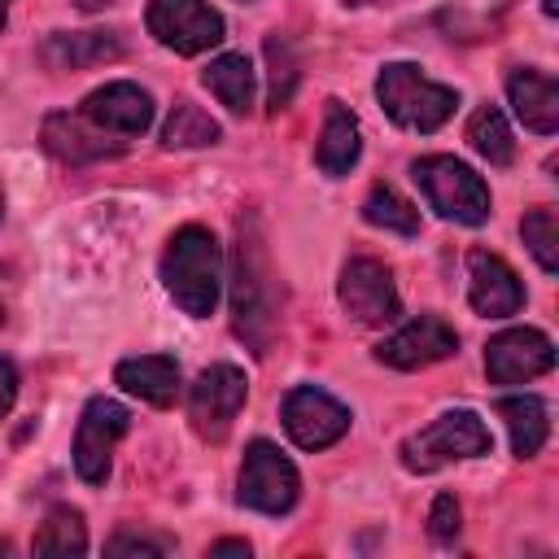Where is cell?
Here are the masks:
<instances>
[{
  "label": "cell",
  "instance_id": "obj_1",
  "mask_svg": "<svg viewBox=\"0 0 559 559\" xmlns=\"http://www.w3.org/2000/svg\"><path fill=\"white\" fill-rule=\"evenodd\" d=\"M231 323L236 336L249 341L253 354L271 349L275 332V275L262 240L258 214H240L236 223V249H231Z\"/></svg>",
  "mask_w": 559,
  "mask_h": 559
},
{
  "label": "cell",
  "instance_id": "obj_2",
  "mask_svg": "<svg viewBox=\"0 0 559 559\" xmlns=\"http://www.w3.org/2000/svg\"><path fill=\"white\" fill-rule=\"evenodd\" d=\"M162 284H166V293L175 297V306L183 314L205 319L218 301V288H223L218 240L197 223L179 227L166 240V253H162Z\"/></svg>",
  "mask_w": 559,
  "mask_h": 559
},
{
  "label": "cell",
  "instance_id": "obj_3",
  "mask_svg": "<svg viewBox=\"0 0 559 559\" xmlns=\"http://www.w3.org/2000/svg\"><path fill=\"white\" fill-rule=\"evenodd\" d=\"M376 96H380L384 114H389L397 127H406V131H437V127L454 114V105H459L454 87L432 83V79H428L419 66H411V61L384 66L380 79H376Z\"/></svg>",
  "mask_w": 559,
  "mask_h": 559
},
{
  "label": "cell",
  "instance_id": "obj_4",
  "mask_svg": "<svg viewBox=\"0 0 559 559\" xmlns=\"http://www.w3.org/2000/svg\"><path fill=\"white\" fill-rule=\"evenodd\" d=\"M415 183L424 188L428 205L441 214V218H454L463 227H480L489 218V188L485 179L463 166L459 157H445V153H432V157H419L411 166Z\"/></svg>",
  "mask_w": 559,
  "mask_h": 559
},
{
  "label": "cell",
  "instance_id": "obj_5",
  "mask_svg": "<svg viewBox=\"0 0 559 559\" xmlns=\"http://www.w3.org/2000/svg\"><path fill=\"white\" fill-rule=\"evenodd\" d=\"M476 454H489V428L480 424L476 411H445L428 428L402 441L406 472H437L454 459H476Z\"/></svg>",
  "mask_w": 559,
  "mask_h": 559
},
{
  "label": "cell",
  "instance_id": "obj_6",
  "mask_svg": "<svg viewBox=\"0 0 559 559\" xmlns=\"http://www.w3.org/2000/svg\"><path fill=\"white\" fill-rule=\"evenodd\" d=\"M297 489H301L297 467L280 454V445H271V441H253V445L245 450L236 498H240L249 511L284 515V511L297 502Z\"/></svg>",
  "mask_w": 559,
  "mask_h": 559
},
{
  "label": "cell",
  "instance_id": "obj_7",
  "mask_svg": "<svg viewBox=\"0 0 559 559\" xmlns=\"http://www.w3.org/2000/svg\"><path fill=\"white\" fill-rule=\"evenodd\" d=\"M148 35L183 57H197L214 44H223V13L210 9V0H148Z\"/></svg>",
  "mask_w": 559,
  "mask_h": 559
},
{
  "label": "cell",
  "instance_id": "obj_8",
  "mask_svg": "<svg viewBox=\"0 0 559 559\" xmlns=\"http://www.w3.org/2000/svg\"><path fill=\"white\" fill-rule=\"evenodd\" d=\"M245 393H249V380H245L240 367H231V362L205 367L192 380V389H188V419H192V428L205 441H223L227 428H231V419L245 406Z\"/></svg>",
  "mask_w": 559,
  "mask_h": 559
},
{
  "label": "cell",
  "instance_id": "obj_9",
  "mask_svg": "<svg viewBox=\"0 0 559 559\" xmlns=\"http://www.w3.org/2000/svg\"><path fill=\"white\" fill-rule=\"evenodd\" d=\"M127 424H131V415L114 397H92L83 406V419H79V432H74V472H79V480L100 485L109 476V459H114V445L127 432Z\"/></svg>",
  "mask_w": 559,
  "mask_h": 559
},
{
  "label": "cell",
  "instance_id": "obj_10",
  "mask_svg": "<svg viewBox=\"0 0 559 559\" xmlns=\"http://www.w3.org/2000/svg\"><path fill=\"white\" fill-rule=\"evenodd\" d=\"M280 415H284V432L301 450H328V445H336L349 432V411L332 393H323L314 384L293 389L284 397V411Z\"/></svg>",
  "mask_w": 559,
  "mask_h": 559
},
{
  "label": "cell",
  "instance_id": "obj_11",
  "mask_svg": "<svg viewBox=\"0 0 559 559\" xmlns=\"http://www.w3.org/2000/svg\"><path fill=\"white\" fill-rule=\"evenodd\" d=\"M336 297L345 306V314L362 328H376V323H389L397 314V288H393V275L384 262L376 258H349L341 266V284H336Z\"/></svg>",
  "mask_w": 559,
  "mask_h": 559
},
{
  "label": "cell",
  "instance_id": "obj_12",
  "mask_svg": "<svg viewBox=\"0 0 559 559\" xmlns=\"http://www.w3.org/2000/svg\"><path fill=\"white\" fill-rule=\"evenodd\" d=\"M555 367V345L537 328H507L485 345V371L493 384H524Z\"/></svg>",
  "mask_w": 559,
  "mask_h": 559
},
{
  "label": "cell",
  "instance_id": "obj_13",
  "mask_svg": "<svg viewBox=\"0 0 559 559\" xmlns=\"http://www.w3.org/2000/svg\"><path fill=\"white\" fill-rule=\"evenodd\" d=\"M454 349H459L454 328L437 314H419V319L402 323L393 336H384L376 345V358L384 367H397V371H419V367H432V362L450 358Z\"/></svg>",
  "mask_w": 559,
  "mask_h": 559
},
{
  "label": "cell",
  "instance_id": "obj_14",
  "mask_svg": "<svg viewBox=\"0 0 559 559\" xmlns=\"http://www.w3.org/2000/svg\"><path fill=\"white\" fill-rule=\"evenodd\" d=\"M467 297L472 310L485 319H507L524 306V284L520 275L489 249H472L467 253Z\"/></svg>",
  "mask_w": 559,
  "mask_h": 559
},
{
  "label": "cell",
  "instance_id": "obj_15",
  "mask_svg": "<svg viewBox=\"0 0 559 559\" xmlns=\"http://www.w3.org/2000/svg\"><path fill=\"white\" fill-rule=\"evenodd\" d=\"M83 118H92V122H96L100 131H109V135H140V131H148V122H153V100H148L144 87L118 79V83L96 87V92L83 100Z\"/></svg>",
  "mask_w": 559,
  "mask_h": 559
},
{
  "label": "cell",
  "instance_id": "obj_16",
  "mask_svg": "<svg viewBox=\"0 0 559 559\" xmlns=\"http://www.w3.org/2000/svg\"><path fill=\"white\" fill-rule=\"evenodd\" d=\"M44 148L57 162H70V166H87V162H100V157H118L122 153V144L109 140V131H100L83 114H48L44 118Z\"/></svg>",
  "mask_w": 559,
  "mask_h": 559
},
{
  "label": "cell",
  "instance_id": "obj_17",
  "mask_svg": "<svg viewBox=\"0 0 559 559\" xmlns=\"http://www.w3.org/2000/svg\"><path fill=\"white\" fill-rule=\"evenodd\" d=\"M507 96H511V105H515V118H520L528 131H537V135H555V131H559V87H555L550 74L520 66V70H511V79H507Z\"/></svg>",
  "mask_w": 559,
  "mask_h": 559
},
{
  "label": "cell",
  "instance_id": "obj_18",
  "mask_svg": "<svg viewBox=\"0 0 559 559\" xmlns=\"http://www.w3.org/2000/svg\"><path fill=\"white\" fill-rule=\"evenodd\" d=\"M114 380L135 393L140 402H153V406H170L175 393H179V362L170 354H140V358H122L114 367Z\"/></svg>",
  "mask_w": 559,
  "mask_h": 559
},
{
  "label": "cell",
  "instance_id": "obj_19",
  "mask_svg": "<svg viewBox=\"0 0 559 559\" xmlns=\"http://www.w3.org/2000/svg\"><path fill=\"white\" fill-rule=\"evenodd\" d=\"M362 153V135H358V118L349 114V105L341 100H328L323 109V131H319V148H314V162L323 175H349V166L358 162Z\"/></svg>",
  "mask_w": 559,
  "mask_h": 559
},
{
  "label": "cell",
  "instance_id": "obj_20",
  "mask_svg": "<svg viewBox=\"0 0 559 559\" xmlns=\"http://www.w3.org/2000/svg\"><path fill=\"white\" fill-rule=\"evenodd\" d=\"M498 415L511 432V450L515 459H533L546 437H550V415H546V402L537 393H520V397H502L498 402Z\"/></svg>",
  "mask_w": 559,
  "mask_h": 559
},
{
  "label": "cell",
  "instance_id": "obj_21",
  "mask_svg": "<svg viewBox=\"0 0 559 559\" xmlns=\"http://www.w3.org/2000/svg\"><path fill=\"white\" fill-rule=\"evenodd\" d=\"M205 87L231 109V114H249L253 105V66L245 52H223L205 66Z\"/></svg>",
  "mask_w": 559,
  "mask_h": 559
},
{
  "label": "cell",
  "instance_id": "obj_22",
  "mask_svg": "<svg viewBox=\"0 0 559 559\" xmlns=\"http://www.w3.org/2000/svg\"><path fill=\"white\" fill-rule=\"evenodd\" d=\"M44 57L61 70H79V66H96V61H114L122 57V44L109 31H79V35H52Z\"/></svg>",
  "mask_w": 559,
  "mask_h": 559
},
{
  "label": "cell",
  "instance_id": "obj_23",
  "mask_svg": "<svg viewBox=\"0 0 559 559\" xmlns=\"http://www.w3.org/2000/svg\"><path fill=\"white\" fill-rule=\"evenodd\" d=\"M214 140H218V122L197 100L179 96L175 109H170V118H166V127H162V144L166 148H205Z\"/></svg>",
  "mask_w": 559,
  "mask_h": 559
},
{
  "label": "cell",
  "instance_id": "obj_24",
  "mask_svg": "<svg viewBox=\"0 0 559 559\" xmlns=\"http://www.w3.org/2000/svg\"><path fill=\"white\" fill-rule=\"evenodd\" d=\"M467 144H472L489 166H511V157H515L511 127H507V118H502L493 105H480V109L467 118Z\"/></svg>",
  "mask_w": 559,
  "mask_h": 559
},
{
  "label": "cell",
  "instance_id": "obj_25",
  "mask_svg": "<svg viewBox=\"0 0 559 559\" xmlns=\"http://www.w3.org/2000/svg\"><path fill=\"white\" fill-rule=\"evenodd\" d=\"M362 218H367L371 227H384V231H397V236H415V231H419V210H415L406 197H397L389 183H376V188L367 192Z\"/></svg>",
  "mask_w": 559,
  "mask_h": 559
},
{
  "label": "cell",
  "instance_id": "obj_26",
  "mask_svg": "<svg viewBox=\"0 0 559 559\" xmlns=\"http://www.w3.org/2000/svg\"><path fill=\"white\" fill-rule=\"evenodd\" d=\"M87 550V528L83 515L70 507L48 511V520L35 533V555H83Z\"/></svg>",
  "mask_w": 559,
  "mask_h": 559
},
{
  "label": "cell",
  "instance_id": "obj_27",
  "mask_svg": "<svg viewBox=\"0 0 559 559\" xmlns=\"http://www.w3.org/2000/svg\"><path fill=\"white\" fill-rule=\"evenodd\" d=\"M520 236H524L528 253L537 258V266H542L546 275H555V271H559V214L546 210V205L533 210V214H524Z\"/></svg>",
  "mask_w": 559,
  "mask_h": 559
},
{
  "label": "cell",
  "instance_id": "obj_28",
  "mask_svg": "<svg viewBox=\"0 0 559 559\" xmlns=\"http://www.w3.org/2000/svg\"><path fill=\"white\" fill-rule=\"evenodd\" d=\"M262 52H266V66H271V109H284L293 100V92H297V70H301L297 52H293V44L284 35H266Z\"/></svg>",
  "mask_w": 559,
  "mask_h": 559
},
{
  "label": "cell",
  "instance_id": "obj_29",
  "mask_svg": "<svg viewBox=\"0 0 559 559\" xmlns=\"http://www.w3.org/2000/svg\"><path fill=\"white\" fill-rule=\"evenodd\" d=\"M109 555H166V550H175V542L170 537H148V533H114L109 537V546H105Z\"/></svg>",
  "mask_w": 559,
  "mask_h": 559
},
{
  "label": "cell",
  "instance_id": "obj_30",
  "mask_svg": "<svg viewBox=\"0 0 559 559\" xmlns=\"http://www.w3.org/2000/svg\"><path fill=\"white\" fill-rule=\"evenodd\" d=\"M428 533H432L437 542H454V537H459V502H454V493H437V498H432Z\"/></svg>",
  "mask_w": 559,
  "mask_h": 559
},
{
  "label": "cell",
  "instance_id": "obj_31",
  "mask_svg": "<svg viewBox=\"0 0 559 559\" xmlns=\"http://www.w3.org/2000/svg\"><path fill=\"white\" fill-rule=\"evenodd\" d=\"M13 397H17V371L9 358H0V419L13 411Z\"/></svg>",
  "mask_w": 559,
  "mask_h": 559
},
{
  "label": "cell",
  "instance_id": "obj_32",
  "mask_svg": "<svg viewBox=\"0 0 559 559\" xmlns=\"http://www.w3.org/2000/svg\"><path fill=\"white\" fill-rule=\"evenodd\" d=\"M210 555H214V559H223V555H240V559H249V542H240V537H223V542L210 546Z\"/></svg>",
  "mask_w": 559,
  "mask_h": 559
},
{
  "label": "cell",
  "instance_id": "obj_33",
  "mask_svg": "<svg viewBox=\"0 0 559 559\" xmlns=\"http://www.w3.org/2000/svg\"><path fill=\"white\" fill-rule=\"evenodd\" d=\"M345 4H393V0H345Z\"/></svg>",
  "mask_w": 559,
  "mask_h": 559
},
{
  "label": "cell",
  "instance_id": "obj_34",
  "mask_svg": "<svg viewBox=\"0 0 559 559\" xmlns=\"http://www.w3.org/2000/svg\"><path fill=\"white\" fill-rule=\"evenodd\" d=\"M4 13H9V4H4V0H0V31H4Z\"/></svg>",
  "mask_w": 559,
  "mask_h": 559
},
{
  "label": "cell",
  "instance_id": "obj_35",
  "mask_svg": "<svg viewBox=\"0 0 559 559\" xmlns=\"http://www.w3.org/2000/svg\"><path fill=\"white\" fill-rule=\"evenodd\" d=\"M542 9H546V13H555V0H542Z\"/></svg>",
  "mask_w": 559,
  "mask_h": 559
},
{
  "label": "cell",
  "instance_id": "obj_36",
  "mask_svg": "<svg viewBox=\"0 0 559 559\" xmlns=\"http://www.w3.org/2000/svg\"><path fill=\"white\" fill-rule=\"evenodd\" d=\"M0 323H4V306H0Z\"/></svg>",
  "mask_w": 559,
  "mask_h": 559
},
{
  "label": "cell",
  "instance_id": "obj_37",
  "mask_svg": "<svg viewBox=\"0 0 559 559\" xmlns=\"http://www.w3.org/2000/svg\"><path fill=\"white\" fill-rule=\"evenodd\" d=\"M0 214H4V201H0Z\"/></svg>",
  "mask_w": 559,
  "mask_h": 559
}]
</instances>
